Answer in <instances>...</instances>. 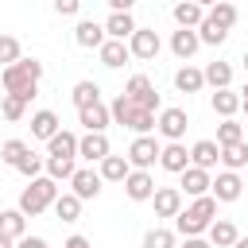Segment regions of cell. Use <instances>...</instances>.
I'll use <instances>...</instances> for the list:
<instances>
[{"mask_svg": "<svg viewBox=\"0 0 248 248\" xmlns=\"http://www.w3.org/2000/svg\"><path fill=\"white\" fill-rule=\"evenodd\" d=\"M0 81H4V93L19 97V101H31L39 81H43V62L39 58H19L16 66L0 70Z\"/></svg>", "mask_w": 248, "mask_h": 248, "instance_id": "cell-1", "label": "cell"}, {"mask_svg": "<svg viewBox=\"0 0 248 248\" xmlns=\"http://www.w3.org/2000/svg\"><path fill=\"white\" fill-rule=\"evenodd\" d=\"M213 221H217V202L205 194V198H194V202L174 217V232H182V236H202Z\"/></svg>", "mask_w": 248, "mask_h": 248, "instance_id": "cell-2", "label": "cell"}, {"mask_svg": "<svg viewBox=\"0 0 248 248\" xmlns=\"http://www.w3.org/2000/svg\"><path fill=\"white\" fill-rule=\"evenodd\" d=\"M54 198H58V182H50L46 174H39L31 186H23V194H19V213L23 217H39L43 209H50L54 205Z\"/></svg>", "mask_w": 248, "mask_h": 248, "instance_id": "cell-3", "label": "cell"}, {"mask_svg": "<svg viewBox=\"0 0 248 248\" xmlns=\"http://www.w3.org/2000/svg\"><path fill=\"white\" fill-rule=\"evenodd\" d=\"M108 116H112V124H120V128H128V132H136V136H147L151 128H155V112H143V108H136L124 93L108 105Z\"/></svg>", "mask_w": 248, "mask_h": 248, "instance_id": "cell-4", "label": "cell"}, {"mask_svg": "<svg viewBox=\"0 0 248 248\" xmlns=\"http://www.w3.org/2000/svg\"><path fill=\"white\" fill-rule=\"evenodd\" d=\"M186 128H190V116H186V108H178V105H170V108H159V116H155V132H159L167 143H182Z\"/></svg>", "mask_w": 248, "mask_h": 248, "instance_id": "cell-5", "label": "cell"}, {"mask_svg": "<svg viewBox=\"0 0 248 248\" xmlns=\"http://www.w3.org/2000/svg\"><path fill=\"white\" fill-rule=\"evenodd\" d=\"M124 97L136 108H143V112H159V93H155V85H151L147 74H132L128 85H124Z\"/></svg>", "mask_w": 248, "mask_h": 248, "instance_id": "cell-6", "label": "cell"}, {"mask_svg": "<svg viewBox=\"0 0 248 248\" xmlns=\"http://www.w3.org/2000/svg\"><path fill=\"white\" fill-rule=\"evenodd\" d=\"M159 151H163V143H159L155 136H136L124 159H128L132 170H151V167L159 163Z\"/></svg>", "mask_w": 248, "mask_h": 248, "instance_id": "cell-7", "label": "cell"}, {"mask_svg": "<svg viewBox=\"0 0 248 248\" xmlns=\"http://www.w3.org/2000/svg\"><path fill=\"white\" fill-rule=\"evenodd\" d=\"M159 50H163V39H159V31H151V27H136V35L128 39V54L140 58V62H151Z\"/></svg>", "mask_w": 248, "mask_h": 248, "instance_id": "cell-8", "label": "cell"}, {"mask_svg": "<svg viewBox=\"0 0 248 248\" xmlns=\"http://www.w3.org/2000/svg\"><path fill=\"white\" fill-rule=\"evenodd\" d=\"M112 155V147H108V136H97V132H85V136H78V159H85L89 167L93 163H101V159H108Z\"/></svg>", "mask_w": 248, "mask_h": 248, "instance_id": "cell-9", "label": "cell"}, {"mask_svg": "<svg viewBox=\"0 0 248 248\" xmlns=\"http://www.w3.org/2000/svg\"><path fill=\"white\" fill-rule=\"evenodd\" d=\"M70 194H74L78 202L97 198V194H101V174H97L93 167H78V170H74V178H70Z\"/></svg>", "mask_w": 248, "mask_h": 248, "instance_id": "cell-10", "label": "cell"}, {"mask_svg": "<svg viewBox=\"0 0 248 248\" xmlns=\"http://www.w3.org/2000/svg\"><path fill=\"white\" fill-rule=\"evenodd\" d=\"M244 194V182H240V174H232V170H221L213 182H209V198L213 202H236Z\"/></svg>", "mask_w": 248, "mask_h": 248, "instance_id": "cell-11", "label": "cell"}, {"mask_svg": "<svg viewBox=\"0 0 248 248\" xmlns=\"http://www.w3.org/2000/svg\"><path fill=\"white\" fill-rule=\"evenodd\" d=\"M151 205H155V217H178V213H182V194H178V186H155Z\"/></svg>", "mask_w": 248, "mask_h": 248, "instance_id": "cell-12", "label": "cell"}, {"mask_svg": "<svg viewBox=\"0 0 248 248\" xmlns=\"http://www.w3.org/2000/svg\"><path fill=\"white\" fill-rule=\"evenodd\" d=\"M101 27H105V39H116V43H128V39L136 35L132 12H108V19H105Z\"/></svg>", "mask_w": 248, "mask_h": 248, "instance_id": "cell-13", "label": "cell"}, {"mask_svg": "<svg viewBox=\"0 0 248 248\" xmlns=\"http://www.w3.org/2000/svg\"><path fill=\"white\" fill-rule=\"evenodd\" d=\"M124 194H128L132 202H151V194H155V174H151V170H132V174L124 178Z\"/></svg>", "mask_w": 248, "mask_h": 248, "instance_id": "cell-14", "label": "cell"}, {"mask_svg": "<svg viewBox=\"0 0 248 248\" xmlns=\"http://www.w3.org/2000/svg\"><path fill=\"white\" fill-rule=\"evenodd\" d=\"M170 16H174V23H178L182 31H198V27H202V19H205V4L182 0V4H174V8H170Z\"/></svg>", "mask_w": 248, "mask_h": 248, "instance_id": "cell-15", "label": "cell"}, {"mask_svg": "<svg viewBox=\"0 0 248 248\" xmlns=\"http://www.w3.org/2000/svg\"><path fill=\"white\" fill-rule=\"evenodd\" d=\"M78 124H81L85 132H97V136H105V128L112 124V116H108V105H105V101H97V105L81 108V112H78Z\"/></svg>", "mask_w": 248, "mask_h": 248, "instance_id": "cell-16", "label": "cell"}, {"mask_svg": "<svg viewBox=\"0 0 248 248\" xmlns=\"http://www.w3.org/2000/svg\"><path fill=\"white\" fill-rule=\"evenodd\" d=\"M217 163H221V147H217L213 140H198V143L190 147V167H198V170L209 174Z\"/></svg>", "mask_w": 248, "mask_h": 248, "instance_id": "cell-17", "label": "cell"}, {"mask_svg": "<svg viewBox=\"0 0 248 248\" xmlns=\"http://www.w3.org/2000/svg\"><path fill=\"white\" fill-rule=\"evenodd\" d=\"M58 132H62L58 112H50V108L31 112V140H50V136H58Z\"/></svg>", "mask_w": 248, "mask_h": 248, "instance_id": "cell-18", "label": "cell"}, {"mask_svg": "<svg viewBox=\"0 0 248 248\" xmlns=\"http://www.w3.org/2000/svg\"><path fill=\"white\" fill-rule=\"evenodd\" d=\"M159 167L170 170V174H182V170L190 167V151H186V143H163V151H159Z\"/></svg>", "mask_w": 248, "mask_h": 248, "instance_id": "cell-19", "label": "cell"}, {"mask_svg": "<svg viewBox=\"0 0 248 248\" xmlns=\"http://www.w3.org/2000/svg\"><path fill=\"white\" fill-rule=\"evenodd\" d=\"M178 178H182V182H178V194H190V198H205V194H209V182H213V178H209L205 170H198V167H186Z\"/></svg>", "mask_w": 248, "mask_h": 248, "instance_id": "cell-20", "label": "cell"}, {"mask_svg": "<svg viewBox=\"0 0 248 248\" xmlns=\"http://www.w3.org/2000/svg\"><path fill=\"white\" fill-rule=\"evenodd\" d=\"M74 43L85 46V50H101V43H105V27H101L97 19H81V23L74 27Z\"/></svg>", "mask_w": 248, "mask_h": 248, "instance_id": "cell-21", "label": "cell"}, {"mask_svg": "<svg viewBox=\"0 0 248 248\" xmlns=\"http://www.w3.org/2000/svg\"><path fill=\"white\" fill-rule=\"evenodd\" d=\"M46 159H78V136L74 132H58L46 140Z\"/></svg>", "mask_w": 248, "mask_h": 248, "instance_id": "cell-22", "label": "cell"}, {"mask_svg": "<svg viewBox=\"0 0 248 248\" xmlns=\"http://www.w3.org/2000/svg\"><path fill=\"white\" fill-rule=\"evenodd\" d=\"M198 46H202V43H198V31H182V27H178V31L170 35V54H174L178 62H190V58L198 54Z\"/></svg>", "mask_w": 248, "mask_h": 248, "instance_id": "cell-23", "label": "cell"}, {"mask_svg": "<svg viewBox=\"0 0 248 248\" xmlns=\"http://www.w3.org/2000/svg\"><path fill=\"white\" fill-rule=\"evenodd\" d=\"M205 232H209V248H232V244L240 240L236 225H232V221H225V217H217V221H213Z\"/></svg>", "mask_w": 248, "mask_h": 248, "instance_id": "cell-24", "label": "cell"}, {"mask_svg": "<svg viewBox=\"0 0 248 248\" xmlns=\"http://www.w3.org/2000/svg\"><path fill=\"white\" fill-rule=\"evenodd\" d=\"M0 236L23 240V236H27V217H23L19 209H0Z\"/></svg>", "mask_w": 248, "mask_h": 248, "instance_id": "cell-25", "label": "cell"}, {"mask_svg": "<svg viewBox=\"0 0 248 248\" xmlns=\"http://www.w3.org/2000/svg\"><path fill=\"white\" fill-rule=\"evenodd\" d=\"M97 54H101V66H108V70H120V66L132 58V54H128V43H116V39H105Z\"/></svg>", "mask_w": 248, "mask_h": 248, "instance_id": "cell-26", "label": "cell"}, {"mask_svg": "<svg viewBox=\"0 0 248 248\" xmlns=\"http://www.w3.org/2000/svg\"><path fill=\"white\" fill-rule=\"evenodd\" d=\"M97 174H101V182H124V178L132 174V167H128L124 155H108V159H101Z\"/></svg>", "mask_w": 248, "mask_h": 248, "instance_id": "cell-27", "label": "cell"}, {"mask_svg": "<svg viewBox=\"0 0 248 248\" xmlns=\"http://www.w3.org/2000/svg\"><path fill=\"white\" fill-rule=\"evenodd\" d=\"M70 101H74V108L81 112V108H89V105H97V101H101V85L85 78V81H78V85L70 89Z\"/></svg>", "mask_w": 248, "mask_h": 248, "instance_id": "cell-28", "label": "cell"}, {"mask_svg": "<svg viewBox=\"0 0 248 248\" xmlns=\"http://www.w3.org/2000/svg\"><path fill=\"white\" fill-rule=\"evenodd\" d=\"M209 105H213V112H217L221 120H232V116L240 112V93H232V89H217Z\"/></svg>", "mask_w": 248, "mask_h": 248, "instance_id": "cell-29", "label": "cell"}, {"mask_svg": "<svg viewBox=\"0 0 248 248\" xmlns=\"http://www.w3.org/2000/svg\"><path fill=\"white\" fill-rule=\"evenodd\" d=\"M202 78H205V85H213V93H217V89H229V85H232V66H229V62H209V66L202 70Z\"/></svg>", "mask_w": 248, "mask_h": 248, "instance_id": "cell-30", "label": "cell"}, {"mask_svg": "<svg viewBox=\"0 0 248 248\" xmlns=\"http://www.w3.org/2000/svg\"><path fill=\"white\" fill-rule=\"evenodd\" d=\"M202 85H205V78H202V70H198V66H190V62H186L182 70H174V89H178V93H198Z\"/></svg>", "mask_w": 248, "mask_h": 248, "instance_id": "cell-31", "label": "cell"}, {"mask_svg": "<svg viewBox=\"0 0 248 248\" xmlns=\"http://www.w3.org/2000/svg\"><path fill=\"white\" fill-rule=\"evenodd\" d=\"M236 16H240V12H236V4H229V0H221V4H213V8H205V19H209V23H217L221 31H229V27L236 23Z\"/></svg>", "mask_w": 248, "mask_h": 248, "instance_id": "cell-32", "label": "cell"}, {"mask_svg": "<svg viewBox=\"0 0 248 248\" xmlns=\"http://www.w3.org/2000/svg\"><path fill=\"white\" fill-rule=\"evenodd\" d=\"M50 209H54V217H58V221H66V225H74V221L81 217V202H78L74 194H58Z\"/></svg>", "mask_w": 248, "mask_h": 248, "instance_id": "cell-33", "label": "cell"}, {"mask_svg": "<svg viewBox=\"0 0 248 248\" xmlns=\"http://www.w3.org/2000/svg\"><path fill=\"white\" fill-rule=\"evenodd\" d=\"M74 170H78L74 159H46V163H43V174H46L50 182H70Z\"/></svg>", "mask_w": 248, "mask_h": 248, "instance_id": "cell-34", "label": "cell"}, {"mask_svg": "<svg viewBox=\"0 0 248 248\" xmlns=\"http://www.w3.org/2000/svg\"><path fill=\"white\" fill-rule=\"evenodd\" d=\"M31 151V143L27 140H0V163H8L12 170L19 167V159Z\"/></svg>", "mask_w": 248, "mask_h": 248, "instance_id": "cell-35", "label": "cell"}, {"mask_svg": "<svg viewBox=\"0 0 248 248\" xmlns=\"http://www.w3.org/2000/svg\"><path fill=\"white\" fill-rule=\"evenodd\" d=\"M217 147H232V143H244V128L236 124V120H221L217 124V140H213Z\"/></svg>", "mask_w": 248, "mask_h": 248, "instance_id": "cell-36", "label": "cell"}, {"mask_svg": "<svg viewBox=\"0 0 248 248\" xmlns=\"http://www.w3.org/2000/svg\"><path fill=\"white\" fill-rule=\"evenodd\" d=\"M221 163H225V170H240V167H248V143H232V147H221Z\"/></svg>", "mask_w": 248, "mask_h": 248, "instance_id": "cell-37", "label": "cell"}, {"mask_svg": "<svg viewBox=\"0 0 248 248\" xmlns=\"http://www.w3.org/2000/svg\"><path fill=\"white\" fill-rule=\"evenodd\" d=\"M23 112H27V101H19V97H12V93H0V116H4L8 124L23 120Z\"/></svg>", "mask_w": 248, "mask_h": 248, "instance_id": "cell-38", "label": "cell"}, {"mask_svg": "<svg viewBox=\"0 0 248 248\" xmlns=\"http://www.w3.org/2000/svg\"><path fill=\"white\" fill-rule=\"evenodd\" d=\"M23 58V46H19V39L16 35H0V66L8 70V66H16Z\"/></svg>", "mask_w": 248, "mask_h": 248, "instance_id": "cell-39", "label": "cell"}, {"mask_svg": "<svg viewBox=\"0 0 248 248\" xmlns=\"http://www.w3.org/2000/svg\"><path fill=\"white\" fill-rule=\"evenodd\" d=\"M225 39H229V31H221L217 23L202 19V27H198V43H205V46H221Z\"/></svg>", "mask_w": 248, "mask_h": 248, "instance_id": "cell-40", "label": "cell"}, {"mask_svg": "<svg viewBox=\"0 0 248 248\" xmlns=\"http://www.w3.org/2000/svg\"><path fill=\"white\" fill-rule=\"evenodd\" d=\"M43 163H46V159H43V155H35V151H27V155H23V159H19V167H16V170H19V174H23V178H31V182H35V178H39V174H43Z\"/></svg>", "mask_w": 248, "mask_h": 248, "instance_id": "cell-41", "label": "cell"}, {"mask_svg": "<svg viewBox=\"0 0 248 248\" xmlns=\"http://www.w3.org/2000/svg\"><path fill=\"white\" fill-rule=\"evenodd\" d=\"M143 248H174V232L170 229H147L143 232Z\"/></svg>", "mask_w": 248, "mask_h": 248, "instance_id": "cell-42", "label": "cell"}, {"mask_svg": "<svg viewBox=\"0 0 248 248\" xmlns=\"http://www.w3.org/2000/svg\"><path fill=\"white\" fill-rule=\"evenodd\" d=\"M54 12H58V16H78L81 4H78V0H54Z\"/></svg>", "mask_w": 248, "mask_h": 248, "instance_id": "cell-43", "label": "cell"}, {"mask_svg": "<svg viewBox=\"0 0 248 248\" xmlns=\"http://www.w3.org/2000/svg\"><path fill=\"white\" fill-rule=\"evenodd\" d=\"M16 248H50V244H46L43 236H31V232H27L23 240H16Z\"/></svg>", "mask_w": 248, "mask_h": 248, "instance_id": "cell-44", "label": "cell"}, {"mask_svg": "<svg viewBox=\"0 0 248 248\" xmlns=\"http://www.w3.org/2000/svg\"><path fill=\"white\" fill-rule=\"evenodd\" d=\"M62 248H93V244H89V236H81V232H74V236H70V240H66Z\"/></svg>", "mask_w": 248, "mask_h": 248, "instance_id": "cell-45", "label": "cell"}, {"mask_svg": "<svg viewBox=\"0 0 248 248\" xmlns=\"http://www.w3.org/2000/svg\"><path fill=\"white\" fill-rule=\"evenodd\" d=\"M178 248H209V240H202V236H186Z\"/></svg>", "mask_w": 248, "mask_h": 248, "instance_id": "cell-46", "label": "cell"}, {"mask_svg": "<svg viewBox=\"0 0 248 248\" xmlns=\"http://www.w3.org/2000/svg\"><path fill=\"white\" fill-rule=\"evenodd\" d=\"M108 12H132V0H108Z\"/></svg>", "mask_w": 248, "mask_h": 248, "instance_id": "cell-47", "label": "cell"}, {"mask_svg": "<svg viewBox=\"0 0 248 248\" xmlns=\"http://www.w3.org/2000/svg\"><path fill=\"white\" fill-rule=\"evenodd\" d=\"M240 112H248V81H244V89H240Z\"/></svg>", "mask_w": 248, "mask_h": 248, "instance_id": "cell-48", "label": "cell"}, {"mask_svg": "<svg viewBox=\"0 0 248 248\" xmlns=\"http://www.w3.org/2000/svg\"><path fill=\"white\" fill-rule=\"evenodd\" d=\"M0 248H16V240H8V236H0Z\"/></svg>", "mask_w": 248, "mask_h": 248, "instance_id": "cell-49", "label": "cell"}, {"mask_svg": "<svg viewBox=\"0 0 248 248\" xmlns=\"http://www.w3.org/2000/svg\"><path fill=\"white\" fill-rule=\"evenodd\" d=\"M232 248H248V236H240V240H236V244H232Z\"/></svg>", "mask_w": 248, "mask_h": 248, "instance_id": "cell-50", "label": "cell"}, {"mask_svg": "<svg viewBox=\"0 0 248 248\" xmlns=\"http://www.w3.org/2000/svg\"><path fill=\"white\" fill-rule=\"evenodd\" d=\"M240 66H244V74H248V50H244V54H240Z\"/></svg>", "mask_w": 248, "mask_h": 248, "instance_id": "cell-51", "label": "cell"}]
</instances>
